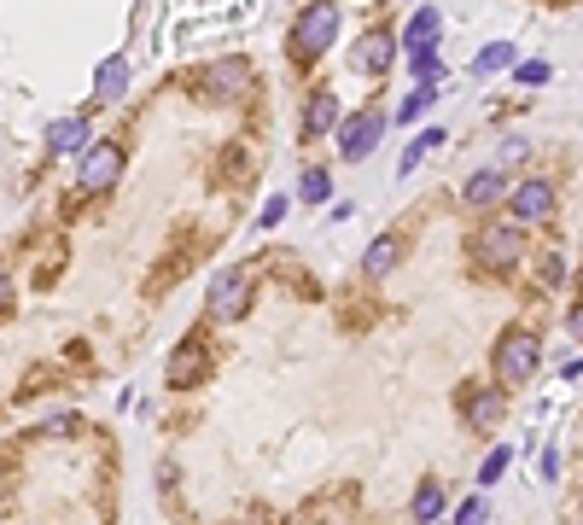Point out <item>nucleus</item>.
Here are the masks:
<instances>
[{"instance_id":"nucleus-1","label":"nucleus","mask_w":583,"mask_h":525,"mask_svg":"<svg viewBox=\"0 0 583 525\" xmlns=\"http://www.w3.org/2000/svg\"><path fill=\"white\" fill-rule=\"evenodd\" d=\"M333 30H339V6L333 0H309L304 12H298V24H292V59L298 65H315L327 53Z\"/></svg>"},{"instance_id":"nucleus-2","label":"nucleus","mask_w":583,"mask_h":525,"mask_svg":"<svg viewBox=\"0 0 583 525\" xmlns=\"http://www.w3.org/2000/svg\"><path fill=\"white\" fill-rule=\"evenodd\" d=\"M537 362H543V345H537V333L531 327H514V333H502L496 339V374L502 380H531L537 374Z\"/></svg>"},{"instance_id":"nucleus-3","label":"nucleus","mask_w":583,"mask_h":525,"mask_svg":"<svg viewBox=\"0 0 583 525\" xmlns=\"http://www.w3.org/2000/svg\"><path fill=\"white\" fill-rule=\"evenodd\" d=\"M245 304H251V269H222V275H210V292H205L210 321H240Z\"/></svg>"},{"instance_id":"nucleus-4","label":"nucleus","mask_w":583,"mask_h":525,"mask_svg":"<svg viewBox=\"0 0 583 525\" xmlns=\"http://www.w3.org/2000/svg\"><path fill=\"white\" fill-rule=\"evenodd\" d=\"M473 263L490 269V275H508V269L519 263V228L514 222H490V228H479V240H473Z\"/></svg>"},{"instance_id":"nucleus-5","label":"nucleus","mask_w":583,"mask_h":525,"mask_svg":"<svg viewBox=\"0 0 583 525\" xmlns=\"http://www.w3.org/2000/svg\"><path fill=\"white\" fill-rule=\"evenodd\" d=\"M123 164H129V152H123L117 140H94V146L82 152V187H88V193L117 187V181H123Z\"/></svg>"},{"instance_id":"nucleus-6","label":"nucleus","mask_w":583,"mask_h":525,"mask_svg":"<svg viewBox=\"0 0 583 525\" xmlns=\"http://www.w3.org/2000/svg\"><path fill=\"white\" fill-rule=\"evenodd\" d=\"M379 135H385V111H379V105L356 111V117L339 129V158H344V164H362V158L379 146Z\"/></svg>"},{"instance_id":"nucleus-7","label":"nucleus","mask_w":583,"mask_h":525,"mask_svg":"<svg viewBox=\"0 0 583 525\" xmlns=\"http://www.w3.org/2000/svg\"><path fill=\"white\" fill-rule=\"evenodd\" d=\"M508 210H514V222H543V216H554V181H543V175H525V181H514Z\"/></svg>"},{"instance_id":"nucleus-8","label":"nucleus","mask_w":583,"mask_h":525,"mask_svg":"<svg viewBox=\"0 0 583 525\" xmlns=\"http://www.w3.org/2000/svg\"><path fill=\"white\" fill-rule=\"evenodd\" d=\"M245 82H251V65H245V59H216V65L199 70V88H205V100H240Z\"/></svg>"},{"instance_id":"nucleus-9","label":"nucleus","mask_w":583,"mask_h":525,"mask_svg":"<svg viewBox=\"0 0 583 525\" xmlns=\"http://www.w3.org/2000/svg\"><path fill=\"white\" fill-rule=\"evenodd\" d=\"M461 409H467V426H473V432H496L508 403H502L496 385H484V391H467V397H461Z\"/></svg>"},{"instance_id":"nucleus-10","label":"nucleus","mask_w":583,"mask_h":525,"mask_svg":"<svg viewBox=\"0 0 583 525\" xmlns=\"http://www.w3.org/2000/svg\"><path fill=\"white\" fill-rule=\"evenodd\" d=\"M333 129H339V94L315 88L304 105V140H321V135H333Z\"/></svg>"},{"instance_id":"nucleus-11","label":"nucleus","mask_w":583,"mask_h":525,"mask_svg":"<svg viewBox=\"0 0 583 525\" xmlns=\"http://www.w3.org/2000/svg\"><path fill=\"white\" fill-rule=\"evenodd\" d=\"M508 193H514V181H508L502 170H479L473 181H467V187H461V199H467L473 210L496 205V199H508Z\"/></svg>"},{"instance_id":"nucleus-12","label":"nucleus","mask_w":583,"mask_h":525,"mask_svg":"<svg viewBox=\"0 0 583 525\" xmlns=\"http://www.w3.org/2000/svg\"><path fill=\"white\" fill-rule=\"evenodd\" d=\"M350 59H356L362 70H374V76H379V70H385L391 59H397V41H391L385 30H368L362 41H356V53H350Z\"/></svg>"},{"instance_id":"nucleus-13","label":"nucleus","mask_w":583,"mask_h":525,"mask_svg":"<svg viewBox=\"0 0 583 525\" xmlns=\"http://www.w3.org/2000/svg\"><path fill=\"white\" fill-rule=\"evenodd\" d=\"M123 88H129V59L111 53V59L94 70V94H100V100H123Z\"/></svg>"},{"instance_id":"nucleus-14","label":"nucleus","mask_w":583,"mask_h":525,"mask_svg":"<svg viewBox=\"0 0 583 525\" xmlns=\"http://www.w3.org/2000/svg\"><path fill=\"white\" fill-rule=\"evenodd\" d=\"M82 140H88V117H59V123L47 129V152L65 158V152H76Z\"/></svg>"},{"instance_id":"nucleus-15","label":"nucleus","mask_w":583,"mask_h":525,"mask_svg":"<svg viewBox=\"0 0 583 525\" xmlns=\"http://www.w3.org/2000/svg\"><path fill=\"white\" fill-rule=\"evenodd\" d=\"M397 257H403V240H397V234H379V240L362 251V269H368V275H391Z\"/></svg>"},{"instance_id":"nucleus-16","label":"nucleus","mask_w":583,"mask_h":525,"mask_svg":"<svg viewBox=\"0 0 583 525\" xmlns=\"http://www.w3.org/2000/svg\"><path fill=\"white\" fill-rule=\"evenodd\" d=\"M199 374H205V350H199V345H181L170 356V380L187 385V380H199Z\"/></svg>"},{"instance_id":"nucleus-17","label":"nucleus","mask_w":583,"mask_h":525,"mask_svg":"<svg viewBox=\"0 0 583 525\" xmlns=\"http://www.w3.org/2000/svg\"><path fill=\"white\" fill-rule=\"evenodd\" d=\"M438 514H444V490H438V479H426V485L414 490V520L432 525Z\"/></svg>"},{"instance_id":"nucleus-18","label":"nucleus","mask_w":583,"mask_h":525,"mask_svg":"<svg viewBox=\"0 0 583 525\" xmlns=\"http://www.w3.org/2000/svg\"><path fill=\"white\" fill-rule=\"evenodd\" d=\"M514 59V41H496V47H484L479 59H473V76H490V70H502Z\"/></svg>"},{"instance_id":"nucleus-19","label":"nucleus","mask_w":583,"mask_h":525,"mask_svg":"<svg viewBox=\"0 0 583 525\" xmlns=\"http://www.w3.org/2000/svg\"><path fill=\"white\" fill-rule=\"evenodd\" d=\"M432 100H438V82H420L409 100H403V111H397V117H403V123H414V117H420V111H426Z\"/></svg>"},{"instance_id":"nucleus-20","label":"nucleus","mask_w":583,"mask_h":525,"mask_svg":"<svg viewBox=\"0 0 583 525\" xmlns=\"http://www.w3.org/2000/svg\"><path fill=\"white\" fill-rule=\"evenodd\" d=\"M327 193H333V181H327V170H304V187H298V199H304V205H321Z\"/></svg>"},{"instance_id":"nucleus-21","label":"nucleus","mask_w":583,"mask_h":525,"mask_svg":"<svg viewBox=\"0 0 583 525\" xmlns=\"http://www.w3.org/2000/svg\"><path fill=\"white\" fill-rule=\"evenodd\" d=\"M508 461H514V450H490V455L479 461V485H496V479L508 473Z\"/></svg>"},{"instance_id":"nucleus-22","label":"nucleus","mask_w":583,"mask_h":525,"mask_svg":"<svg viewBox=\"0 0 583 525\" xmlns=\"http://www.w3.org/2000/svg\"><path fill=\"white\" fill-rule=\"evenodd\" d=\"M484 520H490V502H484V496H467V502L455 508V525H484Z\"/></svg>"},{"instance_id":"nucleus-23","label":"nucleus","mask_w":583,"mask_h":525,"mask_svg":"<svg viewBox=\"0 0 583 525\" xmlns=\"http://www.w3.org/2000/svg\"><path fill=\"white\" fill-rule=\"evenodd\" d=\"M514 82H525V88H537V82H549V65H543V59H525V65L514 70Z\"/></svg>"},{"instance_id":"nucleus-24","label":"nucleus","mask_w":583,"mask_h":525,"mask_svg":"<svg viewBox=\"0 0 583 525\" xmlns=\"http://www.w3.org/2000/svg\"><path fill=\"white\" fill-rule=\"evenodd\" d=\"M280 216H286V193H275L269 205L257 210V228H280Z\"/></svg>"},{"instance_id":"nucleus-25","label":"nucleus","mask_w":583,"mask_h":525,"mask_svg":"<svg viewBox=\"0 0 583 525\" xmlns=\"http://www.w3.org/2000/svg\"><path fill=\"white\" fill-rule=\"evenodd\" d=\"M35 432H41V438H59V432H76V420H70V415H59V420H41Z\"/></svg>"},{"instance_id":"nucleus-26","label":"nucleus","mask_w":583,"mask_h":525,"mask_svg":"<svg viewBox=\"0 0 583 525\" xmlns=\"http://www.w3.org/2000/svg\"><path fill=\"white\" fill-rule=\"evenodd\" d=\"M543 280L560 286V280H566V257H543Z\"/></svg>"},{"instance_id":"nucleus-27","label":"nucleus","mask_w":583,"mask_h":525,"mask_svg":"<svg viewBox=\"0 0 583 525\" xmlns=\"http://www.w3.org/2000/svg\"><path fill=\"white\" fill-rule=\"evenodd\" d=\"M514 158H525V140L508 135V140H502V164H514Z\"/></svg>"},{"instance_id":"nucleus-28","label":"nucleus","mask_w":583,"mask_h":525,"mask_svg":"<svg viewBox=\"0 0 583 525\" xmlns=\"http://www.w3.org/2000/svg\"><path fill=\"white\" fill-rule=\"evenodd\" d=\"M554 473H560V444H549V450H543V479H554Z\"/></svg>"},{"instance_id":"nucleus-29","label":"nucleus","mask_w":583,"mask_h":525,"mask_svg":"<svg viewBox=\"0 0 583 525\" xmlns=\"http://www.w3.org/2000/svg\"><path fill=\"white\" fill-rule=\"evenodd\" d=\"M566 327H572V333L583 339V304H572V315H566Z\"/></svg>"},{"instance_id":"nucleus-30","label":"nucleus","mask_w":583,"mask_h":525,"mask_svg":"<svg viewBox=\"0 0 583 525\" xmlns=\"http://www.w3.org/2000/svg\"><path fill=\"white\" fill-rule=\"evenodd\" d=\"M6 292H12V280H6V269H0V310H6Z\"/></svg>"},{"instance_id":"nucleus-31","label":"nucleus","mask_w":583,"mask_h":525,"mask_svg":"<svg viewBox=\"0 0 583 525\" xmlns=\"http://www.w3.org/2000/svg\"><path fill=\"white\" fill-rule=\"evenodd\" d=\"M578 520H583V496H578Z\"/></svg>"}]
</instances>
